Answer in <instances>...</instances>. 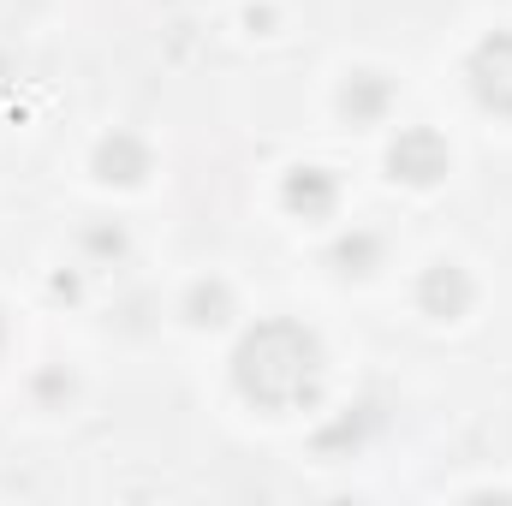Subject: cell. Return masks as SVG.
Returning <instances> with one entry per match:
<instances>
[{
	"label": "cell",
	"mask_w": 512,
	"mask_h": 506,
	"mask_svg": "<svg viewBox=\"0 0 512 506\" xmlns=\"http://www.w3.org/2000/svg\"><path fill=\"white\" fill-rule=\"evenodd\" d=\"M239 393L256 399L262 411H292L310 405L322 387V352L298 322H262L233 358Z\"/></svg>",
	"instance_id": "6da1fadb"
},
{
	"label": "cell",
	"mask_w": 512,
	"mask_h": 506,
	"mask_svg": "<svg viewBox=\"0 0 512 506\" xmlns=\"http://www.w3.org/2000/svg\"><path fill=\"white\" fill-rule=\"evenodd\" d=\"M471 90H477L483 108L512 114V36H489L471 54Z\"/></svg>",
	"instance_id": "7a4b0ae2"
},
{
	"label": "cell",
	"mask_w": 512,
	"mask_h": 506,
	"mask_svg": "<svg viewBox=\"0 0 512 506\" xmlns=\"http://www.w3.org/2000/svg\"><path fill=\"white\" fill-rule=\"evenodd\" d=\"M387 167H393V179L429 185V179H441V173H447V143H441L435 131H405V137L393 143Z\"/></svg>",
	"instance_id": "3957f363"
},
{
	"label": "cell",
	"mask_w": 512,
	"mask_h": 506,
	"mask_svg": "<svg viewBox=\"0 0 512 506\" xmlns=\"http://www.w3.org/2000/svg\"><path fill=\"white\" fill-rule=\"evenodd\" d=\"M423 304H429L435 316H459V310L471 304V280L441 262V268H429V280H423Z\"/></svg>",
	"instance_id": "277c9868"
},
{
	"label": "cell",
	"mask_w": 512,
	"mask_h": 506,
	"mask_svg": "<svg viewBox=\"0 0 512 506\" xmlns=\"http://www.w3.org/2000/svg\"><path fill=\"white\" fill-rule=\"evenodd\" d=\"M286 203H292V209H304V215H322V209L334 203V185H328V173L304 167V173L286 185Z\"/></svg>",
	"instance_id": "5b68a950"
},
{
	"label": "cell",
	"mask_w": 512,
	"mask_h": 506,
	"mask_svg": "<svg viewBox=\"0 0 512 506\" xmlns=\"http://www.w3.org/2000/svg\"><path fill=\"white\" fill-rule=\"evenodd\" d=\"M137 173H143V149L131 137L102 143V179H137Z\"/></svg>",
	"instance_id": "8992f818"
},
{
	"label": "cell",
	"mask_w": 512,
	"mask_h": 506,
	"mask_svg": "<svg viewBox=\"0 0 512 506\" xmlns=\"http://www.w3.org/2000/svg\"><path fill=\"white\" fill-rule=\"evenodd\" d=\"M382 102H387V90L376 78H358V90H346V114H358V120H370Z\"/></svg>",
	"instance_id": "52a82bcc"
},
{
	"label": "cell",
	"mask_w": 512,
	"mask_h": 506,
	"mask_svg": "<svg viewBox=\"0 0 512 506\" xmlns=\"http://www.w3.org/2000/svg\"><path fill=\"white\" fill-rule=\"evenodd\" d=\"M0 340H6V328H0Z\"/></svg>",
	"instance_id": "ba28073f"
}]
</instances>
